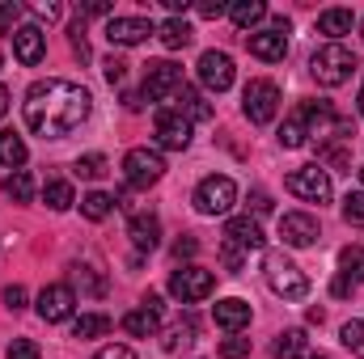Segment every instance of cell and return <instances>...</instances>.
Listing matches in <instances>:
<instances>
[{
	"label": "cell",
	"mask_w": 364,
	"mask_h": 359,
	"mask_svg": "<svg viewBox=\"0 0 364 359\" xmlns=\"http://www.w3.org/2000/svg\"><path fill=\"white\" fill-rule=\"evenodd\" d=\"M93 110V97L85 85L77 81H64V77H47V81H34L26 89L21 101V118L34 136L43 140H64L73 136Z\"/></svg>",
	"instance_id": "1"
},
{
	"label": "cell",
	"mask_w": 364,
	"mask_h": 359,
	"mask_svg": "<svg viewBox=\"0 0 364 359\" xmlns=\"http://www.w3.org/2000/svg\"><path fill=\"white\" fill-rule=\"evenodd\" d=\"M263 275H267V287H272L275 296H284V300H305V296H309L305 270L296 267L284 250H272V254L263 258Z\"/></svg>",
	"instance_id": "2"
},
{
	"label": "cell",
	"mask_w": 364,
	"mask_h": 359,
	"mask_svg": "<svg viewBox=\"0 0 364 359\" xmlns=\"http://www.w3.org/2000/svg\"><path fill=\"white\" fill-rule=\"evenodd\" d=\"M352 68H356V55H352L348 47H339V43H326V47L314 51V60H309L314 81L326 85V89H339L343 81H352Z\"/></svg>",
	"instance_id": "3"
},
{
	"label": "cell",
	"mask_w": 364,
	"mask_h": 359,
	"mask_svg": "<svg viewBox=\"0 0 364 359\" xmlns=\"http://www.w3.org/2000/svg\"><path fill=\"white\" fill-rule=\"evenodd\" d=\"M166 174V161H161V153L157 148H127V157H123V178L132 190H149V186H157Z\"/></svg>",
	"instance_id": "4"
},
{
	"label": "cell",
	"mask_w": 364,
	"mask_h": 359,
	"mask_svg": "<svg viewBox=\"0 0 364 359\" xmlns=\"http://www.w3.org/2000/svg\"><path fill=\"white\" fill-rule=\"evenodd\" d=\"M216 292V275L208 267H178L174 275H170V296L174 300H182V304H199V300H208Z\"/></svg>",
	"instance_id": "5"
},
{
	"label": "cell",
	"mask_w": 364,
	"mask_h": 359,
	"mask_svg": "<svg viewBox=\"0 0 364 359\" xmlns=\"http://www.w3.org/2000/svg\"><path fill=\"white\" fill-rule=\"evenodd\" d=\"M233 203H237V186L225 174H212V178H203L195 186V211L199 216H225Z\"/></svg>",
	"instance_id": "6"
},
{
	"label": "cell",
	"mask_w": 364,
	"mask_h": 359,
	"mask_svg": "<svg viewBox=\"0 0 364 359\" xmlns=\"http://www.w3.org/2000/svg\"><path fill=\"white\" fill-rule=\"evenodd\" d=\"M242 114L255 127H267L279 114V89H275V81H250L246 93H242Z\"/></svg>",
	"instance_id": "7"
},
{
	"label": "cell",
	"mask_w": 364,
	"mask_h": 359,
	"mask_svg": "<svg viewBox=\"0 0 364 359\" xmlns=\"http://www.w3.org/2000/svg\"><path fill=\"white\" fill-rule=\"evenodd\" d=\"M288 190L296 194V199H305V203H331V194H335V186H331V174L322 170V165H301V170H292L288 174Z\"/></svg>",
	"instance_id": "8"
},
{
	"label": "cell",
	"mask_w": 364,
	"mask_h": 359,
	"mask_svg": "<svg viewBox=\"0 0 364 359\" xmlns=\"http://www.w3.org/2000/svg\"><path fill=\"white\" fill-rule=\"evenodd\" d=\"M178 89H182V68L174 60H149V64H144V97H153V101H174Z\"/></svg>",
	"instance_id": "9"
},
{
	"label": "cell",
	"mask_w": 364,
	"mask_h": 359,
	"mask_svg": "<svg viewBox=\"0 0 364 359\" xmlns=\"http://www.w3.org/2000/svg\"><path fill=\"white\" fill-rule=\"evenodd\" d=\"M246 47H250L255 60H263V64H279V60L288 55V17H275L272 30H255V34H246Z\"/></svg>",
	"instance_id": "10"
},
{
	"label": "cell",
	"mask_w": 364,
	"mask_h": 359,
	"mask_svg": "<svg viewBox=\"0 0 364 359\" xmlns=\"http://www.w3.org/2000/svg\"><path fill=\"white\" fill-rule=\"evenodd\" d=\"M279 237H284V245H292V250H309V245H318L322 228H318V220H314L309 211H284V216H279Z\"/></svg>",
	"instance_id": "11"
},
{
	"label": "cell",
	"mask_w": 364,
	"mask_h": 359,
	"mask_svg": "<svg viewBox=\"0 0 364 359\" xmlns=\"http://www.w3.org/2000/svg\"><path fill=\"white\" fill-rule=\"evenodd\" d=\"M73 309H77V296H73V287H68V283H47V287L38 292V317H43L47 326L68 321V317H73Z\"/></svg>",
	"instance_id": "12"
},
{
	"label": "cell",
	"mask_w": 364,
	"mask_h": 359,
	"mask_svg": "<svg viewBox=\"0 0 364 359\" xmlns=\"http://www.w3.org/2000/svg\"><path fill=\"white\" fill-rule=\"evenodd\" d=\"M195 72H199V85L208 93H225L233 85V60L225 51H203L199 64H195Z\"/></svg>",
	"instance_id": "13"
},
{
	"label": "cell",
	"mask_w": 364,
	"mask_h": 359,
	"mask_svg": "<svg viewBox=\"0 0 364 359\" xmlns=\"http://www.w3.org/2000/svg\"><path fill=\"white\" fill-rule=\"evenodd\" d=\"M153 34H157V26H153L149 17H110V21H106L110 47H136V43H144V38H153Z\"/></svg>",
	"instance_id": "14"
},
{
	"label": "cell",
	"mask_w": 364,
	"mask_h": 359,
	"mask_svg": "<svg viewBox=\"0 0 364 359\" xmlns=\"http://www.w3.org/2000/svg\"><path fill=\"white\" fill-rule=\"evenodd\" d=\"M153 136H157V148H170V153H182L186 144H191V123L182 118L178 110H161L157 114V127H153Z\"/></svg>",
	"instance_id": "15"
},
{
	"label": "cell",
	"mask_w": 364,
	"mask_h": 359,
	"mask_svg": "<svg viewBox=\"0 0 364 359\" xmlns=\"http://www.w3.org/2000/svg\"><path fill=\"white\" fill-rule=\"evenodd\" d=\"M170 110H178L186 123H212V114H216V110H212V101L195 89V85H186V81H182V89L174 93Z\"/></svg>",
	"instance_id": "16"
},
{
	"label": "cell",
	"mask_w": 364,
	"mask_h": 359,
	"mask_svg": "<svg viewBox=\"0 0 364 359\" xmlns=\"http://www.w3.org/2000/svg\"><path fill=\"white\" fill-rule=\"evenodd\" d=\"M13 55H17L26 68H34V64L47 55V34H43L38 26H17V30H13Z\"/></svg>",
	"instance_id": "17"
},
{
	"label": "cell",
	"mask_w": 364,
	"mask_h": 359,
	"mask_svg": "<svg viewBox=\"0 0 364 359\" xmlns=\"http://www.w3.org/2000/svg\"><path fill=\"white\" fill-rule=\"evenodd\" d=\"M225 241H229V245H237V250L246 254V250H263V241H267V237H263L259 220H250V216H233V220L225 224Z\"/></svg>",
	"instance_id": "18"
},
{
	"label": "cell",
	"mask_w": 364,
	"mask_h": 359,
	"mask_svg": "<svg viewBox=\"0 0 364 359\" xmlns=\"http://www.w3.org/2000/svg\"><path fill=\"white\" fill-rule=\"evenodd\" d=\"M212 317H216V326L220 330H229V334H242L246 326H250V304L242 300V296H229V300H216V309H212Z\"/></svg>",
	"instance_id": "19"
},
{
	"label": "cell",
	"mask_w": 364,
	"mask_h": 359,
	"mask_svg": "<svg viewBox=\"0 0 364 359\" xmlns=\"http://www.w3.org/2000/svg\"><path fill=\"white\" fill-rule=\"evenodd\" d=\"M127 237H132V245L140 250V254H149V250H157L161 245V220L157 216H132L127 220Z\"/></svg>",
	"instance_id": "20"
},
{
	"label": "cell",
	"mask_w": 364,
	"mask_h": 359,
	"mask_svg": "<svg viewBox=\"0 0 364 359\" xmlns=\"http://www.w3.org/2000/svg\"><path fill=\"white\" fill-rule=\"evenodd\" d=\"M123 330L132 334V338H153L157 330H161V313H153V309H132V313H123Z\"/></svg>",
	"instance_id": "21"
},
{
	"label": "cell",
	"mask_w": 364,
	"mask_h": 359,
	"mask_svg": "<svg viewBox=\"0 0 364 359\" xmlns=\"http://www.w3.org/2000/svg\"><path fill=\"white\" fill-rule=\"evenodd\" d=\"M352 26H356L352 9H326V13H318V34H326V38H343V34H352Z\"/></svg>",
	"instance_id": "22"
},
{
	"label": "cell",
	"mask_w": 364,
	"mask_h": 359,
	"mask_svg": "<svg viewBox=\"0 0 364 359\" xmlns=\"http://www.w3.org/2000/svg\"><path fill=\"white\" fill-rule=\"evenodd\" d=\"M157 38H161V47H166V51H182V47H191L195 30H191L182 17H170V21H161V26H157Z\"/></svg>",
	"instance_id": "23"
},
{
	"label": "cell",
	"mask_w": 364,
	"mask_h": 359,
	"mask_svg": "<svg viewBox=\"0 0 364 359\" xmlns=\"http://www.w3.org/2000/svg\"><path fill=\"white\" fill-rule=\"evenodd\" d=\"M229 17H233L237 30H250L255 34V26L267 17V4L263 0H237V4H229Z\"/></svg>",
	"instance_id": "24"
},
{
	"label": "cell",
	"mask_w": 364,
	"mask_h": 359,
	"mask_svg": "<svg viewBox=\"0 0 364 359\" xmlns=\"http://www.w3.org/2000/svg\"><path fill=\"white\" fill-rule=\"evenodd\" d=\"M26 157H30V153H26V140H21L17 131H0V165L17 174V170L26 165Z\"/></svg>",
	"instance_id": "25"
},
{
	"label": "cell",
	"mask_w": 364,
	"mask_h": 359,
	"mask_svg": "<svg viewBox=\"0 0 364 359\" xmlns=\"http://www.w3.org/2000/svg\"><path fill=\"white\" fill-rule=\"evenodd\" d=\"M102 334H110V317L106 313H81L73 321V338H102Z\"/></svg>",
	"instance_id": "26"
},
{
	"label": "cell",
	"mask_w": 364,
	"mask_h": 359,
	"mask_svg": "<svg viewBox=\"0 0 364 359\" xmlns=\"http://www.w3.org/2000/svg\"><path fill=\"white\" fill-rule=\"evenodd\" d=\"M110 211H114V194H106V190H90L81 199V216L85 220H106Z\"/></svg>",
	"instance_id": "27"
},
{
	"label": "cell",
	"mask_w": 364,
	"mask_h": 359,
	"mask_svg": "<svg viewBox=\"0 0 364 359\" xmlns=\"http://www.w3.org/2000/svg\"><path fill=\"white\" fill-rule=\"evenodd\" d=\"M195 343V317H186V321H178V326H170L166 330V338H161V347L174 355V351H186Z\"/></svg>",
	"instance_id": "28"
},
{
	"label": "cell",
	"mask_w": 364,
	"mask_h": 359,
	"mask_svg": "<svg viewBox=\"0 0 364 359\" xmlns=\"http://www.w3.org/2000/svg\"><path fill=\"white\" fill-rule=\"evenodd\" d=\"M279 144H284V148H301V144H309V127H305L301 114L284 118V127H279Z\"/></svg>",
	"instance_id": "29"
},
{
	"label": "cell",
	"mask_w": 364,
	"mask_h": 359,
	"mask_svg": "<svg viewBox=\"0 0 364 359\" xmlns=\"http://www.w3.org/2000/svg\"><path fill=\"white\" fill-rule=\"evenodd\" d=\"M43 203H47L51 211H68L77 199H73V186H68V182H47V186H43Z\"/></svg>",
	"instance_id": "30"
},
{
	"label": "cell",
	"mask_w": 364,
	"mask_h": 359,
	"mask_svg": "<svg viewBox=\"0 0 364 359\" xmlns=\"http://www.w3.org/2000/svg\"><path fill=\"white\" fill-rule=\"evenodd\" d=\"M275 359H301L305 351V330H284L279 338H275Z\"/></svg>",
	"instance_id": "31"
},
{
	"label": "cell",
	"mask_w": 364,
	"mask_h": 359,
	"mask_svg": "<svg viewBox=\"0 0 364 359\" xmlns=\"http://www.w3.org/2000/svg\"><path fill=\"white\" fill-rule=\"evenodd\" d=\"M4 194H9L13 203H30V199H34V178H30L26 170L9 174V182H4Z\"/></svg>",
	"instance_id": "32"
},
{
	"label": "cell",
	"mask_w": 364,
	"mask_h": 359,
	"mask_svg": "<svg viewBox=\"0 0 364 359\" xmlns=\"http://www.w3.org/2000/svg\"><path fill=\"white\" fill-rule=\"evenodd\" d=\"M339 270H343L352 283H360L364 279V245H348V250L339 254Z\"/></svg>",
	"instance_id": "33"
},
{
	"label": "cell",
	"mask_w": 364,
	"mask_h": 359,
	"mask_svg": "<svg viewBox=\"0 0 364 359\" xmlns=\"http://www.w3.org/2000/svg\"><path fill=\"white\" fill-rule=\"evenodd\" d=\"M339 338H343V347H348L352 355H360V359H364V317L348 321V326L339 330Z\"/></svg>",
	"instance_id": "34"
},
{
	"label": "cell",
	"mask_w": 364,
	"mask_h": 359,
	"mask_svg": "<svg viewBox=\"0 0 364 359\" xmlns=\"http://www.w3.org/2000/svg\"><path fill=\"white\" fill-rule=\"evenodd\" d=\"M77 178H90V182H97L102 174H106V157L102 153H90V157H77Z\"/></svg>",
	"instance_id": "35"
},
{
	"label": "cell",
	"mask_w": 364,
	"mask_h": 359,
	"mask_svg": "<svg viewBox=\"0 0 364 359\" xmlns=\"http://www.w3.org/2000/svg\"><path fill=\"white\" fill-rule=\"evenodd\" d=\"M343 220H348L352 228H364V190H356V194L343 199Z\"/></svg>",
	"instance_id": "36"
},
{
	"label": "cell",
	"mask_w": 364,
	"mask_h": 359,
	"mask_svg": "<svg viewBox=\"0 0 364 359\" xmlns=\"http://www.w3.org/2000/svg\"><path fill=\"white\" fill-rule=\"evenodd\" d=\"M102 72H106L110 85H123V81H127V60H123V55H106V60H102Z\"/></svg>",
	"instance_id": "37"
},
{
	"label": "cell",
	"mask_w": 364,
	"mask_h": 359,
	"mask_svg": "<svg viewBox=\"0 0 364 359\" xmlns=\"http://www.w3.org/2000/svg\"><path fill=\"white\" fill-rule=\"evenodd\" d=\"M4 359H43V351H38V343H30V338H13L9 351H4Z\"/></svg>",
	"instance_id": "38"
},
{
	"label": "cell",
	"mask_w": 364,
	"mask_h": 359,
	"mask_svg": "<svg viewBox=\"0 0 364 359\" xmlns=\"http://www.w3.org/2000/svg\"><path fill=\"white\" fill-rule=\"evenodd\" d=\"M246 355H250V338L229 334V338L220 343V359H246Z\"/></svg>",
	"instance_id": "39"
},
{
	"label": "cell",
	"mask_w": 364,
	"mask_h": 359,
	"mask_svg": "<svg viewBox=\"0 0 364 359\" xmlns=\"http://www.w3.org/2000/svg\"><path fill=\"white\" fill-rule=\"evenodd\" d=\"M220 263H225V270H229V275H237L246 258H242V250H237V245H229V241H225V245H220Z\"/></svg>",
	"instance_id": "40"
},
{
	"label": "cell",
	"mask_w": 364,
	"mask_h": 359,
	"mask_svg": "<svg viewBox=\"0 0 364 359\" xmlns=\"http://www.w3.org/2000/svg\"><path fill=\"white\" fill-rule=\"evenodd\" d=\"M195 254H199V241H195V237H191V233H182L178 241H174V258H195Z\"/></svg>",
	"instance_id": "41"
},
{
	"label": "cell",
	"mask_w": 364,
	"mask_h": 359,
	"mask_svg": "<svg viewBox=\"0 0 364 359\" xmlns=\"http://www.w3.org/2000/svg\"><path fill=\"white\" fill-rule=\"evenodd\" d=\"M4 304H9L13 313L26 309V287H21V283H9V287H4Z\"/></svg>",
	"instance_id": "42"
},
{
	"label": "cell",
	"mask_w": 364,
	"mask_h": 359,
	"mask_svg": "<svg viewBox=\"0 0 364 359\" xmlns=\"http://www.w3.org/2000/svg\"><path fill=\"white\" fill-rule=\"evenodd\" d=\"M17 17H21V4H17V0H0V26H4V30H13V21H17Z\"/></svg>",
	"instance_id": "43"
},
{
	"label": "cell",
	"mask_w": 364,
	"mask_h": 359,
	"mask_svg": "<svg viewBox=\"0 0 364 359\" xmlns=\"http://www.w3.org/2000/svg\"><path fill=\"white\" fill-rule=\"evenodd\" d=\"M250 211L255 216H267L272 211V194L267 190H250Z\"/></svg>",
	"instance_id": "44"
},
{
	"label": "cell",
	"mask_w": 364,
	"mask_h": 359,
	"mask_svg": "<svg viewBox=\"0 0 364 359\" xmlns=\"http://www.w3.org/2000/svg\"><path fill=\"white\" fill-rule=\"evenodd\" d=\"M352 292H356V283H352V279H348V275H339V279H335V283H331V296H339V300H348V296H352Z\"/></svg>",
	"instance_id": "45"
},
{
	"label": "cell",
	"mask_w": 364,
	"mask_h": 359,
	"mask_svg": "<svg viewBox=\"0 0 364 359\" xmlns=\"http://www.w3.org/2000/svg\"><path fill=\"white\" fill-rule=\"evenodd\" d=\"M93 359H136V351L132 347H102Z\"/></svg>",
	"instance_id": "46"
},
{
	"label": "cell",
	"mask_w": 364,
	"mask_h": 359,
	"mask_svg": "<svg viewBox=\"0 0 364 359\" xmlns=\"http://www.w3.org/2000/svg\"><path fill=\"white\" fill-rule=\"evenodd\" d=\"M195 9H199V17H220V13H229L220 0H203V4H195Z\"/></svg>",
	"instance_id": "47"
},
{
	"label": "cell",
	"mask_w": 364,
	"mask_h": 359,
	"mask_svg": "<svg viewBox=\"0 0 364 359\" xmlns=\"http://www.w3.org/2000/svg\"><path fill=\"white\" fill-rule=\"evenodd\" d=\"M34 13H38V17H47V21L64 17V9H60V4H34Z\"/></svg>",
	"instance_id": "48"
},
{
	"label": "cell",
	"mask_w": 364,
	"mask_h": 359,
	"mask_svg": "<svg viewBox=\"0 0 364 359\" xmlns=\"http://www.w3.org/2000/svg\"><path fill=\"white\" fill-rule=\"evenodd\" d=\"M123 106L136 114V110H144V93H123Z\"/></svg>",
	"instance_id": "49"
},
{
	"label": "cell",
	"mask_w": 364,
	"mask_h": 359,
	"mask_svg": "<svg viewBox=\"0 0 364 359\" xmlns=\"http://www.w3.org/2000/svg\"><path fill=\"white\" fill-rule=\"evenodd\" d=\"M81 13H90V17H97V13H110V0H90Z\"/></svg>",
	"instance_id": "50"
},
{
	"label": "cell",
	"mask_w": 364,
	"mask_h": 359,
	"mask_svg": "<svg viewBox=\"0 0 364 359\" xmlns=\"http://www.w3.org/2000/svg\"><path fill=\"white\" fill-rule=\"evenodd\" d=\"M166 9L178 17V13H186V9H191V0H166Z\"/></svg>",
	"instance_id": "51"
},
{
	"label": "cell",
	"mask_w": 364,
	"mask_h": 359,
	"mask_svg": "<svg viewBox=\"0 0 364 359\" xmlns=\"http://www.w3.org/2000/svg\"><path fill=\"white\" fill-rule=\"evenodd\" d=\"M4 110H9V89L0 85V118H4Z\"/></svg>",
	"instance_id": "52"
},
{
	"label": "cell",
	"mask_w": 364,
	"mask_h": 359,
	"mask_svg": "<svg viewBox=\"0 0 364 359\" xmlns=\"http://www.w3.org/2000/svg\"><path fill=\"white\" fill-rule=\"evenodd\" d=\"M356 101H360V114H364V85H360V97H356Z\"/></svg>",
	"instance_id": "53"
},
{
	"label": "cell",
	"mask_w": 364,
	"mask_h": 359,
	"mask_svg": "<svg viewBox=\"0 0 364 359\" xmlns=\"http://www.w3.org/2000/svg\"><path fill=\"white\" fill-rule=\"evenodd\" d=\"M305 359H331V355H305Z\"/></svg>",
	"instance_id": "54"
},
{
	"label": "cell",
	"mask_w": 364,
	"mask_h": 359,
	"mask_svg": "<svg viewBox=\"0 0 364 359\" xmlns=\"http://www.w3.org/2000/svg\"><path fill=\"white\" fill-rule=\"evenodd\" d=\"M360 182H364V165H360Z\"/></svg>",
	"instance_id": "55"
},
{
	"label": "cell",
	"mask_w": 364,
	"mask_h": 359,
	"mask_svg": "<svg viewBox=\"0 0 364 359\" xmlns=\"http://www.w3.org/2000/svg\"><path fill=\"white\" fill-rule=\"evenodd\" d=\"M360 34H364V21H360Z\"/></svg>",
	"instance_id": "56"
},
{
	"label": "cell",
	"mask_w": 364,
	"mask_h": 359,
	"mask_svg": "<svg viewBox=\"0 0 364 359\" xmlns=\"http://www.w3.org/2000/svg\"><path fill=\"white\" fill-rule=\"evenodd\" d=\"M0 64H4V55H0Z\"/></svg>",
	"instance_id": "57"
}]
</instances>
